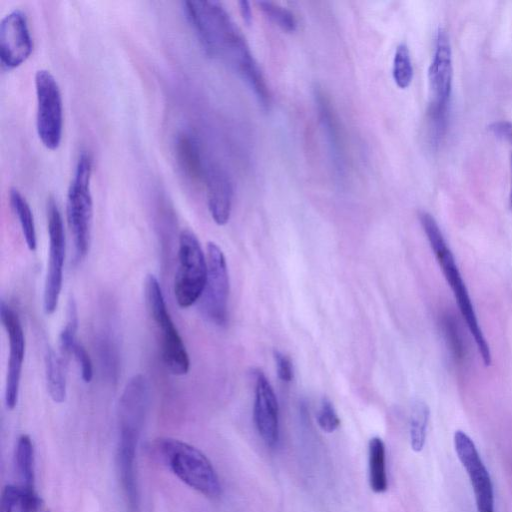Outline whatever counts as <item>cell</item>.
I'll list each match as a JSON object with an SVG mask.
<instances>
[{"label":"cell","instance_id":"obj_1","mask_svg":"<svg viewBox=\"0 0 512 512\" xmlns=\"http://www.w3.org/2000/svg\"><path fill=\"white\" fill-rule=\"evenodd\" d=\"M183 10L203 49L235 70L253 90L262 106L270 104L264 77L240 30L221 3L184 1Z\"/></svg>","mask_w":512,"mask_h":512},{"label":"cell","instance_id":"obj_2","mask_svg":"<svg viewBox=\"0 0 512 512\" xmlns=\"http://www.w3.org/2000/svg\"><path fill=\"white\" fill-rule=\"evenodd\" d=\"M419 220L436 261L453 292L459 311L473 337L481 359L485 366H489L492 361L490 348L479 325L474 306L456 264L454 255L435 218L428 212L421 211L419 213Z\"/></svg>","mask_w":512,"mask_h":512},{"label":"cell","instance_id":"obj_3","mask_svg":"<svg viewBox=\"0 0 512 512\" xmlns=\"http://www.w3.org/2000/svg\"><path fill=\"white\" fill-rule=\"evenodd\" d=\"M156 456L183 483L197 492L216 498L221 483L210 460L196 447L173 438H161L154 443Z\"/></svg>","mask_w":512,"mask_h":512},{"label":"cell","instance_id":"obj_4","mask_svg":"<svg viewBox=\"0 0 512 512\" xmlns=\"http://www.w3.org/2000/svg\"><path fill=\"white\" fill-rule=\"evenodd\" d=\"M452 79V50L449 36L444 29L439 28L436 34L433 58L428 69L431 100L427 112V122L432 145H438L447 131Z\"/></svg>","mask_w":512,"mask_h":512},{"label":"cell","instance_id":"obj_5","mask_svg":"<svg viewBox=\"0 0 512 512\" xmlns=\"http://www.w3.org/2000/svg\"><path fill=\"white\" fill-rule=\"evenodd\" d=\"M92 174L91 156L82 152L78 158L66 201L67 222L74 244L76 262L89 252L93 222V201L90 192Z\"/></svg>","mask_w":512,"mask_h":512},{"label":"cell","instance_id":"obj_6","mask_svg":"<svg viewBox=\"0 0 512 512\" xmlns=\"http://www.w3.org/2000/svg\"><path fill=\"white\" fill-rule=\"evenodd\" d=\"M144 295L148 313L160 335L164 365L173 375H185L190 367L189 355L170 317L160 283L153 274L146 276Z\"/></svg>","mask_w":512,"mask_h":512},{"label":"cell","instance_id":"obj_7","mask_svg":"<svg viewBox=\"0 0 512 512\" xmlns=\"http://www.w3.org/2000/svg\"><path fill=\"white\" fill-rule=\"evenodd\" d=\"M207 258L197 236L189 229L179 235L178 267L174 280V295L178 305L188 308L197 302L207 279Z\"/></svg>","mask_w":512,"mask_h":512},{"label":"cell","instance_id":"obj_8","mask_svg":"<svg viewBox=\"0 0 512 512\" xmlns=\"http://www.w3.org/2000/svg\"><path fill=\"white\" fill-rule=\"evenodd\" d=\"M35 89L38 137L47 149L56 150L63 131V105L58 83L48 70L40 69L35 73Z\"/></svg>","mask_w":512,"mask_h":512},{"label":"cell","instance_id":"obj_9","mask_svg":"<svg viewBox=\"0 0 512 512\" xmlns=\"http://www.w3.org/2000/svg\"><path fill=\"white\" fill-rule=\"evenodd\" d=\"M49 235V257L43 293V309L46 315L55 312L58 306L65 260L66 242L63 220L54 198H49L46 206Z\"/></svg>","mask_w":512,"mask_h":512},{"label":"cell","instance_id":"obj_10","mask_svg":"<svg viewBox=\"0 0 512 512\" xmlns=\"http://www.w3.org/2000/svg\"><path fill=\"white\" fill-rule=\"evenodd\" d=\"M207 279L200 307L207 320L223 326L228 318L229 275L225 256L214 242L207 244Z\"/></svg>","mask_w":512,"mask_h":512},{"label":"cell","instance_id":"obj_11","mask_svg":"<svg viewBox=\"0 0 512 512\" xmlns=\"http://www.w3.org/2000/svg\"><path fill=\"white\" fill-rule=\"evenodd\" d=\"M142 422L119 419L117 468L127 512H138L139 494L136 478V448Z\"/></svg>","mask_w":512,"mask_h":512},{"label":"cell","instance_id":"obj_12","mask_svg":"<svg viewBox=\"0 0 512 512\" xmlns=\"http://www.w3.org/2000/svg\"><path fill=\"white\" fill-rule=\"evenodd\" d=\"M0 318L9 341V360L5 383V404L9 410L18 402L20 380L25 356V336L18 314L4 301L0 305Z\"/></svg>","mask_w":512,"mask_h":512},{"label":"cell","instance_id":"obj_13","mask_svg":"<svg viewBox=\"0 0 512 512\" xmlns=\"http://www.w3.org/2000/svg\"><path fill=\"white\" fill-rule=\"evenodd\" d=\"M454 447L472 485L477 512H494L491 478L472 439L463 431L454 434Z\"/></svg>","mask_w":512,"mask_h":512},{"label":"cell","instance_id":"obj_14","mask_svg":"<svg viewBox=\"0 0 512 512\" xmlns=\"http://www.w3.org/2000/svg\"><path fill=\"white\" fill-rule=\"evenodd\" d=\"M33 40L26 14L15 9L6 14L0 23V62L5 70L22 65L31 55Z\"/></svg>","mask_w":512,"mask_h":512},{"label":"cell","instance_id":"obj_15","mask_svg":"<svg viewBox=\"0 0 512 512\" xmlns=\"http://www.w3.org/2000/svg\"><path fill=\"white\" fill-rule=\"evenodd\" d=\"M253 418L265 444L270 447L277 445L280 435L278 402L269 380L259 369L255 371Z\"/></svg>","mask_w":512,"mask_h":512},{"label":"cell","instance_id":"obj_16","mask_svg":"<svg viewBox=\"0 0 512 512\" xmlns=\"http://www.w3.org/2000/svg\"><path fill=\"white\" fill-rule=\"evenodd\" d=\"M204 181L207 188L209 212L214 222L225 225L231 214L233 189L227 174L217 165L206 168Z\"/></svg>","mask_w":512,"mask_h":512},{"label":"cell","instance_id":"obj_17","mask_svg":"<svg viewBox=\"0 0 512 512\" xmlns=\"http://www.w3.org/2000/svg\"><path fill=\"white\" fill-rule=\"evenodd\" d=\"M175 157L183 175L193 182L204 180L206 168L203 164L199 144L188 132H181L175 141Z\"/></svg>","mask_w":512,"mask_h":512},{"label":"cell","instance_id":"obj_18","mask_svg":"<svg viewBox=\"0 0 512 512\" xmlns=\"http://www.w3.org/2000/svg\"><path fill=\"white\" fill-rule=\"evenodd\" d=\"M43 501L35 490L7 485L1 496V512H42Z\"/></svg>","mask_w":512,"mask_h":512},{"label":"cell","instance_id":"obj_19","mask_svg":"<svg viewBox=\"0 0 512 512\" xmlns=\"http://www.w3.org/2000/svg\"><path fill=\"white\" fill-rule=\"evenodd\" d=\"M369 484L375 493H383L388 488L386 473L385 444L379 437H373L368 445Z\"/></svg>","mask_w":512,"mask_h":512},{"label":"cell","instance_id":"obj_20","mask_svg":"<svg viewBox=\"0 0 512 512\" xmlns=\"http://www.w3.org/2000/svg\"><path fill=\"white\" fill-rule=\"evenodd\" d=\"M45 375L47 390L51 399L56 403L64 402L66 398L64 366L62 360L52 348L46 350Z\"/></svg>","mask_w":512,"mask_h":512},{"label":"cell","instance_id":"obj_21","mask_svg":"<svg viewBox=\"0 0 512 512\" xmlns=\"http://www.w3.org/2000/svg\"><path fill=\"white\" fill-rule=\"evenodd\" d=\"M15 464L21 486L35 490L34 448L30 436L22 434L16 444Z\"/></svg>","mask_w":512,"mask_h":512},{"label":"cell","instance_id":"obj_22","mask_svg":"<svg viewBox=\"0 0 512 512\" xmlns=\"http://www.w3.org/2000/svg\"><path fill=\"white\" fill-rule=\"evenodd\" d=\"M9 197L11 207L18 218L26 245L30 251H35L37 247V235L30 205L16 188L10 190Z\"/></svg>","mask_w":512,"mask_h":512},{"label":"cell","instance_id":"obj_23","mask_svg":"<svg viewBox=\"0 0 512 512\" xmlns=\"http://www.w3.org/2000/svg\"><path fill=\"white\" fill-rule=\"evenodd\" d=\"M429 414V407L425 402L414 401L410 414V443L415 452H420L425 445Z\"/></svg>","mask_w":512,"mask_h":512},{"label":"cell","instance_id":"obj_24","mask_svg":"<svg viewBox=\"0 0 512 512\" xmlns=\"http://www.w3.org/2000/svg\"><path fill=\"white\" fill-rule=\"evenodd\" d=\"M441 329L452 358L455 362L462 363L467 349L460 326L453 315L446 313L442 316Z\"/></svg>","mask_w":512,"mask_h":512},{"label":"cell","instance_id":"obj_25","mask_svg":"<svg viewBox=\"0 0 512 512\" xmlns=\"http://www.w3.org/2000/svg\"><path fill=\"white\" fill-rule=\"evenodd\" d=\"M316 101L318 103L319 113L323 127L325 128L327 137L329 139L331 150L333 151L334 157L339 158L340 156V138L337 124L330 106V103L323 91L317 89L315 91Z\"/></svg>","mask_w":512,"mask_h":512},{"label":"cell","instance_id":"obj_26","mask_svg":"<svg viewBox=\"0 0 512 512\" xmlns=\"http://www.w3.org/2000/svg\"><path fill=\"white\" fill-rule=\"evenodd\" d=\"M392 76L395 84L401 88H407L413 79V66L410 51L405 43L397 46L393 57Z\"/></svg>","mask_w":512,"mask_h":512},{"label":"cell","instance_id":"obj_27","mask_svg":"<svg viewBox=\"0 0 512 512\" xmlns=\"http://www.w3.org/2000/svg\"><path fill=\"white\" fill-rule=\"evenodd\" d=\"M78 330V312L77 305L73 298L68 301L67 319L63 329L60 332L59 343L62 354H72L73 348L77 344L76 333Z\"/></svg>","mask_w":512,"mask_h":512},{"label":"cell","instance_id":"obj_28","mask_svg":"<svg viewBox=\"0 0 512 512\" xmlns=\"http://www.w3.org/2000/svg\"><path fill=\"white\" fill-rule=\"evenodd\" d=\"M263 13L285 32H293L297 22L291 11L271 1L257 2Z\"/></svg>","mask_w":512,"mask_h":512},{"label":"cell","instance_id":"obj_29","mask_svg":"<svg viewBox=\"0 0 512 512\" xmlns=\"http://www.w3.org/2000/svg\"><path fill=\"white\" fill-rule=\"evenodd\" d=\"M317 423L319 427L327 433L334 432L340 425V419L336 410L327 398L323 399L317 413Z\"/></svg>","mask_w":512,"mask_h":512},{"label":"cell","instance_id":"obj_30","mask_svg":"<svg viewBox=\"0 0 512 512\" xmlns=\"http://www.w3.org/2000/svg\"><path fill=\"white\" fill-rule=\"evenodd\" d=\"M72 354L80 367L83 381L89 383L93 378V365L87 350L83 345L77 342L73 348Z\"/></svg>","mask_w":512,"mask_h":512},{"label":"cell","instance_id":"obj_31","mask_svg":"<svg viewBox=\"0 0 512 512\" xmlns=\"http://www.w3.org/2000/svg\"><path fill=\"white\" fill-rule=\"evenodd\" d=\"M489 130L498 138H501L509 143L512 148V122L497 121L489 126ZM511 186L509 194L510 207L512 209V150H511Z\"/></svg>","mask_w":512,"mask_h":512},{"label":"cell","instance_id":"obj_32","mask_svg":"<svg viewBox=\"0 0 512 512\" xmlns=\"http://www.w3.org/2000/svg\"><path fill=\"white\" fill-rule=\"evenodd\" d=\"M273 356L279 379L283 382H290L293 379V366L291 360L279 350H274Z\"/></svg>","mask_w":512,"mask_h":512},{"label":"cell","instance_id":"obj_33","mask_svg":"<svg viewBox=\"0 0 512 512\" xmlns=\"http://www.w3.org/2000/svg\"><path fill=\"white\" fill-rule=\"evenodd\" d=\"M239 9H240V13H241L243 20L247 24H250L252 21V11H251L249 2L248 1H240Z\"/></svg>","mask_w":512,"mask_h":512},{"label":"cell","instance_id":"obj_34","mask_svg":"<svg viewBox=\"0 0 512 512\" xmlns=\"http://www.w3.org/2000/svg\"><path fill=\"white\" fill-rule=\"evenodd\" d=\"M42 512H49V511H47V510H43Z\"/></svg>","mask_w":512,"mask_h":512}]
</instances>
